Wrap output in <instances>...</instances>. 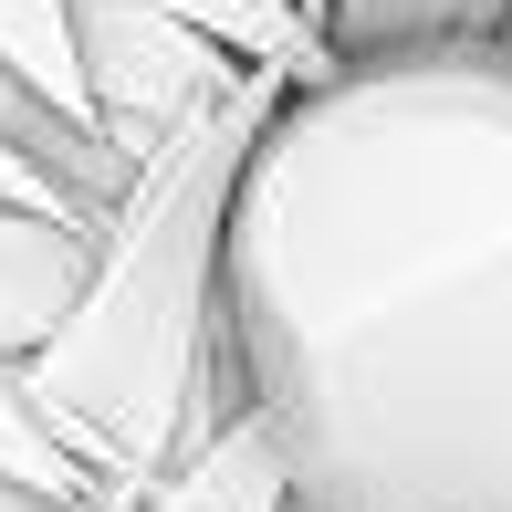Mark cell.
Returning <instances> with one entry per match:
<instances>
[{
  "label": "cell",
  "instance_id": "obj_1",
  "mask_svg": "<svg viewBox=\"0 0 512 512\" xmlns=\"http://www.w3.org/2000/svg\"><path fill=\"white\" fill-rule=\"evenodd\" d=\"M251 408L324 512H512V42L335 63L230 209Z\"/></svg>",
  "mask_w": 512,
  "mask_h": 512
},
{
  "label": "cell",
  "instance_id": "obj_2",
  "mask_svg": "<svg viewBox=\"0 0 512 512\" xmlns=\"http://www.w3.org/2000/svg\"><path fill=\"white\" fill-rule=\"evenodd\" d=\"M283 95H293L283 63H251L209 115H189L95 230V272L74 314L42 335V356H21L42 429L95 481L147 492L189 450L199 366L230 335V209H241V168Z\"/></svg>",
  "mask_w": 512,
  "mask_h": 512
},
{
  "label": "cell",
  "instance_id": "obj_3",
  "mask_svg": "<svg viewBox=\"0 0 512 512\" xmlns=\"http://www.w3.org/2000/svg\"><path fill=\"white\" fill-rule=\"evenodd\" d=\"M74 63H84V115L126 168H147L189 115H209L251 74L220 32L157 0H74Z\"/></svg>",
  "mask_w": 512,
  "mask_h": 512
},
{
  "label": "cell",
  "instance_id": "obj_4",
  "mask_svg": "<svg viewBox=\"0 0 512 512\" xmlns=\"http://www.w3.org/2000/svg\"><path fill=\"white\" fill-rule=\"evenodd\" d=\"M84 272H95V230L63 220V209H21L0 199V356H42L63 314H74Z\"/></svg>",
  "mask_w": 512,
  "mask_h": 512
},
{
  "label": "cell",
  "instance_id": "obj_5",
  "mask_svg": "<svg viewBox=\"0 0 512 512\" xmlns=\"http://www.w3.org/2000/svg\"><path fill=\"white\" fill-rule=\"evenodd\" d=\"M136 512H293V460L272 439V418H230L220 439H199L178 471H157Z\"/></svg>",
  "mask_w": 512,
  "mask_h": 512
},
{
  "label": "cell",
  "instance_id": "obj_6",
  "mask_svg": "<svg viewBox=\"0 0 512 512\" xmlns=\"http://www.w3.org/2000/svg\"><path fill=\"white\" fill-rule=\"evenodd\" d=\"M324 42L345 63L450 53V42H512V0H314Z\"/></svg>",
  "mask_w": 512,
  "mask_h": 512
},
{
  "label": "cell",
  "instance_id": "obj_7",
  "mask_svg": "<svg viewBox=\"0 0 512 512\" xmlns=\"http://www.w3.org/2000/svg\"><path fill=\"white\" fill-rule=\"evenodd\" d=\"M157 11H189L199 32H220L241 63H283L293 84H324L335 74V42H324V21L304 11V0H157Z\"/></svg>",
  "mask_w": 512,
  "mask_h": 512
},
{
  "label": "cell",
  "instance_id": "obj_8",
  "mask_svg": "<svg viewBox=\"0 0 512 512\" xmlns=\"http://www.w3.org/2000/svg\"><path fill=\"white\" fill-rule=\"evenodd\" d=\"M0 471L53 481V492H95V471H84V460L63 450L53 429H42V408H32V387H21V366H11V356H0Z\"/></svg>",
  "mask_w": 512,
  "mask_h": 512
},
{
  "label": "cell",
  "instance_id": "obj_9",
  "mask_svg": "<svg viewBox=\"0 0 512 512\" xmlns=\"http://www.w3.org/2000/svg\"><path fill=\"white\" fill-rule=\"evenodd\" d=\"M0 512H136V492H126V481H95V492H53V481L0 471Z\"/></svg>",
  "mask_w": 512,
  "mask_h": 512
},
{
  "label": "cell",
  "instance_id": "obj_10",
  "mask_svg": "<svg viewBox=\"0 0 512 512\" xmlns=\"http://www.w3.org/2000/svg\"><path fill=\"white\" fill-rule=\"evenodd\" d=\"M293 512H324V502H304V492H293Z\"/></svg>",
  "mask_w": 512,
  "mask_h": 512
}]
</instances>
